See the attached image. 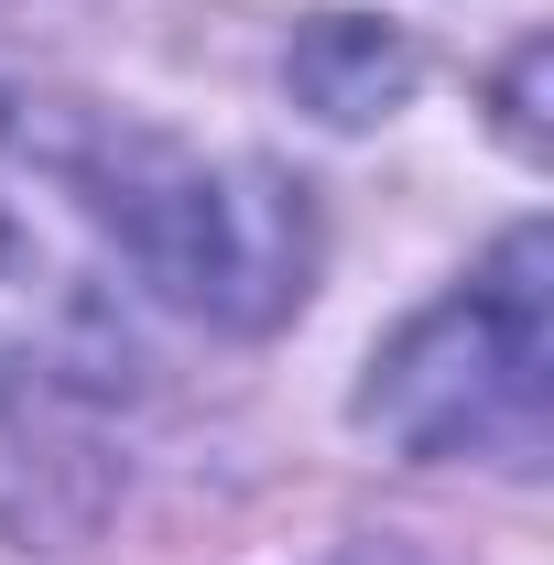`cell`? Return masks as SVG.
Instances as JSON below:
<instances>
[{
	"instance_id": "obj_2",
	"label": "cell",
	"mask_w": 554,
	"mask_h": 565,
	"mask_svg": "<svg viewBox=\"0 0 554 565\" xmlns=\"http://www.w3.org/2000/svg\"><path fill=\"white\" fill-rule=\"evenodd\" d=\"M98 185L120 217L141 294L163 327H207V338H262L305 305L316 273V217L305 185H283L273 163L196 152V141L98 109Z\"/></svg>"
},
{
	"instance_id": "obj_4",
	"label": "cell",
	"mask_w": 554,
	"mask_h": 565,
	"mask_svg": "<svg viewBox=\"0 0 554 565\" xmlns=\"http://www.w3.org/2000/svg\"><path fill=\"white\" fill-rule=\"evenodd\" d=\"M294 87H305V109H327V120L359 131V120H381L414 87V44L392 22H370V11H316L294 33Z\"/></svg>"
},
{
	"instance_id": "obj_1",
	"label": "cell",
	"mask_w": 554,
	"mask_h": 565,
	"mask_svg": "<svg viewBox=\"0 0 554 565\" xmlns=\"http://www.w3.org/2000/svg\"><path fill=\"white\" fill-rule=\"evenodd\" d=\"M152 327L163 316L98 185V109L0 98V370L120 392L152 370Z\"/></svg>"
},
{
	"instance_id": "obj_3",
	"label": "cell",
	"mask_w": 554,
	"mask_h": 565,
	"mask_svg": "<svg viewBox=\"0 0 554 565\" xmlns=\"http://www.w3.org/2000/svg\"><path fill=\"white\" fill-rule=\"evenodd\" d=\"M554 239L511 228L457 294H435L359 381V424L435 468H544Z\"/></svg>"
}]
</instances>
